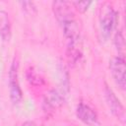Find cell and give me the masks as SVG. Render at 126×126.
<instances>
[{
    "instance_id": "1",
    "label": "cell",
    "mask_w": 126,
    "mask_h": 126,
    "mask_svg": "<svg viewBox=\"0 0 126 126\" xmlns=\"http://www.w3.org/2000/svg\"><path fill=\"white\" fill-rule=\"evenodd\" d=\"M117 22L118 14L114 10L112 5L109 3L101 4L98 13V23L101 37L103 39H107L111 35Z\"/></svg>"
},
{
    "instance_id": "2",
    "label": "cell",
    "mask_w": 126,
    "mask_h": 126,
    "mask_svg": "<svg viewBox=\"0 0 126 126\" xmlns=\"http://www.w3.org/2000/svg\"><path fill=\"white\" fill-rule=\"evenodd\" d=\"M69 91V83L68 79L61 81V85L48 92L43 99V109L45 112L54 111L55 109L59 108L65 101V97Z\"/></svg>"
},
{
    "instance_id": "3",
    "label": "cell",
    "mask_w": 126,
    "mask_h": 126,
    "mask_svg": "<svg viewBox=\"0 0 126 126\" xmlns=\"http://www.w3.org/2000/svg\"><path fill=\"white\" fill-rule=\"evenodd\" d=\"M8 87L10 99L13 104H19L23 99V92L19 82V63L16 57L14 58L8 73Z\"/></svg>"
},
{
    "instance_id": "4",
    "label": "cell",
    "mask_w": 126,
    "mask_h": 126,
    "mask_svg": "<svg viewBox=\"0 0 126 126\" xmlns=\"http://www.w3.org/2000/svg\"><path fill=\"white\" fill-rule=\"evenodd\" d=\"M109 69L116 85L121 90L124 91L126 87V79H125L126 66H125L124 57L119 55L116 57H113L109 61Z\"/></svg>"
},
{
    "instance_id": "5",
    "label": "cell",
    "mask_w": 126,
    "mask_h": 126,
    "mask_svg": "<svg viewBox=\"0 0 126 126\" xmlns=\"http://www.w3.org/2000/svg\"><path fill=\"white\" fill-rule=\"evenodd\" d=\"M104 95H105L106 103H107L110 111L112 112V114L118 120H120L122 123H124L125 122L124 106L121 103V101L119 100V98L116 96V94L113 93V91L107 85H105V88H104Z\"/></svg>"
},
{
    "instance_id": "6",
    "label": "cell",
    "mask_w": 126,
    "mask_h": 126,
    "mask_svg": "<svg viewBox=\"0 0 126 126\" xmlns=\"http://www.w3.org/2000/svg\"><path fill=\"white\" fill-rule=\"evenodd\" d=\"M76 115L82 122H84L87 125L94 126V125L97 124V114H96V112L94 111V108H92L90 105H88L84 102H80L77 105Z\"/></svg>"
},
{
    "instance_id": "7",
    "label": "cell",
    "mask_w": 126,
    "mask_h": 126,
    "mask_svg": "<svg viewBox=\"0 0 126 126\" xmlns=\"http://www.w3.org/2000/svg\"><path fill=\"white\" fill-rule=\"evenodd\" d=\"M11 35V25L10 19L7 12L0 10V36L7 40Z\"/></svg>"
},
{
    "instance_id": "8",
    "label": "cell",
    "mask_w": 126,
    "mask_h": 126,
    "mask_svg": "<svg viewBox=\"0 0 126 126\" xmlns=\"http://www.w3.org/2000/svg\"><path fill=\"white\" fill-rule=\"evenodd\" d=\"M114 44H115L117 51L120 53L119 56H123V50H124L125 42H124V36L120 31H118L114 36Z\"/></svg>"
},
{
    "instance_id": "9",
    "label": "cell",
    "mask_w": 126,
    "mask_h": 126,
    "mask_svg": "<svg viewBox=\"0 0 126 126\" xmlns=\"http://www.w3.org/2000/svg\"><path fill=\"white\" fill-rule=\"evenodd\" d=\"M73 8H76L79 12H86L88 10V8L90 7V5L92 4L91 1H74V2H71Z\"/></svg>"
},
{
    "instance_id": "10",
    "label": "cell",
    "mask_w": 126,
    "mask_h": 126,
    "mask_svg": "<svg viewBox=\"0 0 126 126\" xmlns=\"http://www.w3.org/2000/svg\"><path fill=\"white\" fill-rule=\"evenodd\" d=\"M21 5L23 6V9L26 11V12H29V13H32L33 11H35V6L33 4V2H31V1H26V2H21Z\"/></svg>"
},
{
    "instance_id": "11",
    "label": "cell",
    "mask_w": 126,
    "mask_h": 126,
    "mask_svg": "<svg viewBox=\"0 0 126 126\" xmlns=\"http://www.w3.org/2000/svg\"><path fill=\"white\" fill-rule=\"evenodd\" d=\"M22 126H36V124L33 121H26L22 124Z\"/></svg>"
}]
</instances>
